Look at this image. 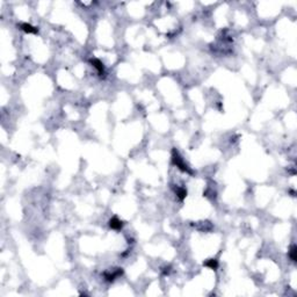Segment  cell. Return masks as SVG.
I'll list each match as a JSON object with an SVG mask.
<instances>
[{"label": "cell", "instance_id": "obj_5", "mask_svg": "<svg viewBox=\"0 0 297 297\" xmlns=\"http://www.w3.org/2000/svg\"><path fill=\"white\" fill-rule=\"evenodd\" d=\"M91 63L93 64L94 68H95L96 70H98V71H99V73H104V64L100 62L99 59H92V61H91Z\"/></svg>", "mask_w": 297, "mask_h": 297}, {"label": "cell", "instance_id": "obj_2", "mask_svg": "<svg viewBox=\"0 0 297 297\" xmlns=\"http://www.w3.org/2000/svg\"><path fill=\"white\" fill-rule=\"evenodd\" d=\"M109 225L111 229L114 230H120L122 226H123V223L121 222L120 219L117 218V217H113V218L109 221Z\"/></svg>", "mask_w": 297, "mask_h": 297}, {"label": "cell", "instance_id": "obj_4", "mask_svg": "<svg viewBox=\"0 0 297 297\" xmlns=\"http://www.w3.org/2000/svg\"><path fill=\"white\" fill-rule=\"evenodd\" d=\"M20 27L22 30H25L26 33H29V34H36L37 33V28L33 27L31 25H28V23H22Z\"/></svg>", "mask_w": 297, "mask_h": 297}, {"label": "cell", "instance_id": "obj_3", "mask_svg": "<svg viewBox=\"0 0 297 297\" xmlns=\"http://www.w3.org/2000/svg\"><path fill=\"white\" fill-rule=\"evenodd\" d=\"M121 274H122V268H119L115 273H106L104 276H106V279H107L108 281H113V280H115L117 276H120Z\"/></svg>", "mask_w": 297, "mask_h": 297}, {"label": "cell", "instance_id": "obj_8", "mask_svg": "<svg viewBox=\"0 0 297 297\" xmlns=\"http://www.w3.org/2000/svg\"><path fill=\"white\" fill-rule=\"evenodd\" d=\"M177 195H178V197L180 198V200H183V198L187 196V190H186L185 188H178Z\"/></svg>", "mask_w": 297, "mask_h": 297}, {"label": "cell", "instance_id": "obj_7", "mask_svg": "<svg viewBox=\"0 0 297 297\" xmlns=\"http://www.w3.org/2000/svg\"><path fill=\"white\" fill-rule=\"evenodd\" d=\"M204 266L209 267V268H211V269H217L218 262H217V260H215V259H209L208 261L204 262Z\"/></svg>", "mask_w": 297, "mask_h": 297}, {"label": "cell", "instance_id": "obj_6", "mask_svg": "<svg viewBox=\"0 0 297 297\" xmlns=\"http://www.w3.org/2000/svg\"><path fill=\"white\" fill-rule=\"evenodd\" d=\"M297 247L296 245H291V247H290V250H289V258L291 259V261H294V262H296L297 260Z\"/></svg>", "mask_w": 297, "mask_h": 297}, {"label": "cell", "instance_id": "obj_1", "mask_svg": "<svg viewBox=\"0 0 297 297\" xmlns=\"http://www.w3.org/2000/svg\"><path fill=\"white\" fill-rule=\"evenodd\" d=\"M173 162H174V165H177V167H179L181 171H183V172H187V173H192V171L188 168V166L185 164V162L182 160V158L179 156V153H178L177 150H173Z\"/></svg>", "mask_w": 297, "mask_h": 297}]
</instances>
